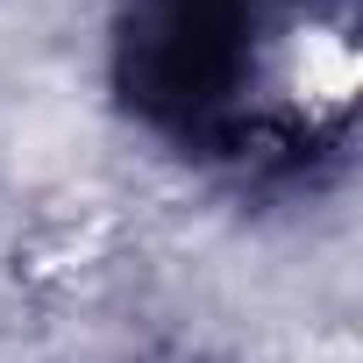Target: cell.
<instances>
[]
</instances>
